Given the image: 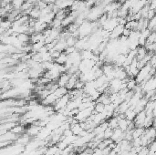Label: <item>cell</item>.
I'll return each mask as SVG.
<instances>
[{"label": "cell", "instance_id": "1", "mask_svg": "<svg viewBox=\"0 0 156 155\" xmlns=\"http://www.w3.org/2000/svg\"><path fill=\"white\" fill-rule=\"evenodd\" d=\"M69 76L70 75H69L67 72H65V73H61L59 75L58 79H57V83H58V87H65L69 81Z\"/></svg>", "mask_w": 156, "mask_h": 155}, {"label": "cell", "instance_id": "2", "mask_svg": "<svg viewBox=\"0 0 156 155\" xmlns=\"http://www.w3.org/2000/svg\"><path fill=\"white\" fill-rule=\"evenodd\" d=\"M69 92V90L65 88V87H58L53 93L58 97V98H61L62 96L66 95L67 93Z\"/></svg>", "mask_w": 156, "mask_h": 155}, {"label": "cell", "instance_id": "3", "mask_svg": "<svg viewBox=\"0 0 156 155\" xmlns=\"http://www.w3.org/2000/svg\"><path fill=\"white\" fill-rule=\"evenodd\" d=\"M104 106L102 103L100 102H98V101H95V105L93 107V110H94L96 113H102L104 111Z\"/></svg>", "mask_w": 156, "mask_h": 155}]
</instances>
